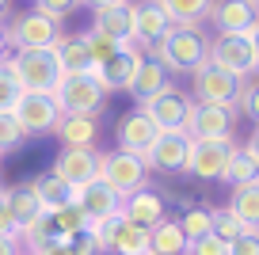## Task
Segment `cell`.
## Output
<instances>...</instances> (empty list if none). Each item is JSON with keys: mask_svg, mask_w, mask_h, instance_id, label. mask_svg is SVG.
Returning a JSON list of instances; mask_svg holds the SVG:
<instances>
[{"mask_svg": "<svg viewBox=\"0 0 259 255\" xmlns=\"http://www.w3.org/2000/svg\"><path fill=\"white\" fill-rule=\"evenodd\" d=\"M73 202L84 209V217H88V221H99V217H111V214H118V209H122V198L103 183V179H92V183L76 187V191H73Z\"/></svg>", "mask_w": 259, "mask_h": 255, "instance_id": "44dd1931", "label": "cell"}, {"mask_svg": "<svg viewBox=\"0 0 259 255\" xmlns=\"http://www.w3.org/2000/svg\"><path fill=\"white\" fill-rule=\"evenodd\" d=\"M8 8H12V0H0V23H4V16H8Z\"/></svg>", "mask_w": 259, "mask_h": 255, "instance_id": "681fc988", "label": "cell"}, {"mask_svg": "<svg viewBox=\"0 0 259 255\" xmlns=\"http://www.w3.org/2000/svg\"><path fill=\"white\" fill-rule=\"evenodd\" d=\"M0 191H4V183H0Z\"/></svg>", "mask_w": 259, "mask_h": 255, "instance_id": "816d5d0a", "label": "cell"}, {"mask_svg": "<svg viewBox=\"0 0 259 255\" xmlns=\"http://www.w3.org/2000/svg\"><path fill=\"white\" fill-rule=\"evenodd\" d=\"M8 54H12V46H8V38H4V23H0V65L8 61Z\"/></svg>", "mask_w": 259, "mask_h": 255, "instance_id": "7dc6e473", "label": "cell"}, {"mask_svg": "<svg viewBox=\"0 0 259 255\" xmlns=\"http://www.w3.org/2000/svg\"><path fill=\"white\" fill-rule=\"evenodd\" d=\"M206 23L213 27V34H244L248 38L259 27V12L248 0H213L206 12Z\"/></svg>", "mask_w": 259, "mask_h": 255, "instance_id": "4fadbf2b", "label": "cell"}, {"mask_svg": "<svg viewBox=\"0 0 259 255\" xmlns=\"http://www.w3.org/2000/svg\"><path fill=\"white\" fill-rule=\"evenodd\" d=\"M76 8H80V0H34V12H42V16H50V19H65Z\"/></svg>", "mask_w": 259, "mask_h": 255, "instance_id": "74e56055", "label": "cell"}, {"mask_svg": "<svg viewBox=\"0 0 259 255\" xmlns=\"http://www.w3.org/2000/svg\"><path fill=\"white\" fill-rule=\"evenodd\" d=\"M111 4H122V0H80V8H88L92 16H96V12H103V8H111Z\"/></svg>", "mask_w": 259, "mask_h": 255, "instance_id": "ee69618b", "label": "cell"}, {"mask_svg": "<svg viewBox=\"0 0 259 255\" xmlns=\"http://www.w3.org/2000/svg\"><path fill=\"white\" fill-rule=\"evenodd\" d=\"M248 38H251V50H255V61H259V27H255V31L248 34Z\"/></svg>", "mask_w": 259, "mask_h": 255, "instance_id": "c3c4849f", "label": "cell"}, {"mask_svg": "<svg viewBox=\"0 0 259 255\" xmlns=\"http://www.w3.org/2000/svg\"><path fill=\"white\" fill-rule=\"evenodd\" d=\"M149 172L145 160L134 156V152H122V149H111V152H99V179L111 187L118 198H130L134 191L149 187Z\"/></svg>", "mask_w": 259, "mask_h": 255, "instance_id": "277c9868", "label": "cell"}, {"mask_svg": "<svg viewBox=\"0 0 259 255\" xmlns=\"http://www.w3.org/2000/svg\"><path fill=\"white\" fill-rule=\"evenodd\" d=\"M149 255H153V251H149Z\"/></svg>", "mask_w": 259, "mask_h": 255, "instance_id": "f5cc1de1", "label": "cell"}, {"mask_svg": "<svg viewBox=\"0 0 259 255\" xmlns=\"http://www.w3.org/2000/svg\"><path fill=\"white\" fill-rule=\"evenodd\" d=\"M171 16L164 12L160 0H134V46L153 54V46L171 31Z\"/></svg>", "mask_w": 259, "mask_h": 255, "instance_id": "5bb4252c", "label": "cell"}, {"mask_svg": "<svg viewBox=\"0 0 259 255\" xmlns=\"http://www.w3.org/2000/svg\"><path fill=\"white\" fill-rule=\"evenodd\" d=\"M8 209H12V217H16V229H23V225H31L34 217L46 214V209H42V202H38V194H34V183H31V179H27V183L8 187Z\"/></svg>", "mask_w": 259, "mask_h": 255, "instance_id": "d4e9b609", "label": "cell"}, {"mask_svg": "<svg viewBox=\"0 0 259 255\" xmlns=\"http://www.w3.org/2000/svg\"><path fill=\"white\" fill-rule=\"evenodd\" d=\"M248 4H251V8H255V12H259V0H248Z\"/></svg>", "mask_w": 259, "mask_h": 255, "instance_id": "f907efd6", "label": "cell"}, {"mask_svg": "<svg viewBox=\"0 0 259 255\" xmlns=\"http://www.w3.org/2000/svg\"><path fill=\"white\" fill-rule=\"evenodd\" d=\"M164 194L156 191V187H141V191H134L130 198H122V217L134 225H141V229H153V225H160L164 217Z\"/></svg>", "mask_w": 259, "mask_h": 255, "instance_id": "ffe728a7", "label": "cell"}, {"mask_svg": "<svg viewBox=\"0 0 259 255\" xmlns=\"http://www.w3.org/2000/svg\"><path fill=\"white\" fill-rule=\"evenodd\" d=\"M54 137L61 141V149H99V118L92 114H61Z\"/></svg>", "mask_w": 259, "mask_h": 255, "instance_id": "7402d4cb", "label": "cell"}, {"mask_svg": "<svg viewBox=\"0 0 259 255\" xmlns=\"http://www.w3.org/2000/svg\"><path fill=\"white\" fill-rule=\"evenodd\" d=\"M54 103L61 114H92V118H99V111L107 103V88L99 84L96 69L80 72V76H61V84L54 88Z\"/></svg>", "mask_w": 259, "mask_h": 255, "instance_id": "3957f363", "label": "cell"}, {"mask_svg": "<svg viewBox=\"0 0 259 255\" xmlns=\"http://www.w3.org/2000/svg\"><path fill=\"white\" fill-rule=\"evenodd\" d=\"M153 255H187V247H191V240H187V232L179 229V221H171V217H164L160 225H153Z\"/></svg>", "mask_w": 259, "mask_h": 255, "instance_id": "4316f807", "label": "cell"}, {"mask_svg": "<svg viewBox=\"0 0 259 255\" xmlns=\"http://www.w3.org/2000/svg\"><path fill=\"white\" fill-rule=\"evenodd\" d=\"M156 137H160V130H156L153 122L138 111V107H134V111H126L118 122H114V149H122V152L145 156L149 145H153Z\"/></svg>", "mask_w": 259, "mask_h": 255, "instance_id": "e0dca14e", "label": "cell"}, {"mask_svg": "<svg viewBox=\"0 0 259 255\" xmlns=\"http://www.w3.org/2000/svg\"><path fill=\"white\" fill-rule=\"evenodd\" d=\"M69 244H73V255H99V247H96V240L88 236V229H84V232H76V236L69 240Z\"/></svg>", "mask_w": 259, "mask_h": 255, "instance_id": "7bdbcfd3", "label": "cell"}, {"mask_svg": "<svg viewBox=\"0 0 259 255\" xmlns=\"http://www.w3.org/2000/svg\"><path fill=\"white\" fill-rule=\"evenodd\" d=\"M236 111L244 114V118H251L259 126V76L244 80V88H240V99H236Z\"/></svg>", "mask_w": 259, "mask_h": 255, "instance_id": "e575fe53", "label": "cell"}, {"mask_svg": "<svg viewBox=\"0 0 259 255\" xmlns=\"http://www.w3.org/2000/svg\"><path fill=\"white\" fill-rule=\"evenodd\" d=\"M179 229L187 232V240H202L213 232V214L206 206H191L183 217H179Z\"/></svg>", "mask_w": 259, "mask_h": 255, "instance_id": "1f68e13d", "label": "cell"}, {"mask_svg": "<svg viewBox=\"0 0 259 255\" xmlns=\"http://www.w3.org/2000/svg\"><path fill=\"white\" fill-rule=\"evenodd\" d=\"M50 221H54V232H57L61 240H73L76 232L88 229V217H84V209L76 206V202H69V206L54 209V214H50Z\"/></svg>", "mask_w": 259, "mask_h": 255, "instance_id": "4dcf8cb0", "label": "cell"}, {"mask_svg": "<svg viewBox=\"0 0 259 255\" xmlns=\"http://www.w3.org/2000/svg\"><path fill=\"white\" fill-rule=\"evenodd\" d=\"M61 19H50L42 16V12H19V16H12L8 23H4V38H8L12 50H50L57 42V34H61Z\"/></svg>", "mask_w": 259, "mask_h": 255, "instance_id": "5b68a950", "label": "cell"}, {"mask_svg": "<svg viewBox=\"0 0 259 255\" xmlns=\"http://www.w3.org/2000/svg\"><path fill=\"white\" fill-rule=\"evenodd\" d=\"M50 172H54L65 187L76 191V187L99 179V149H61L54 156V164H50Z\"/></svg>", "mask_w": 259, "mask_h": 255, "instance_id": "9a60e30c", "label": "cell"}, {"mask_svg": "<svg viewBox=\"0 0 259 255\" xmlns=\"http://www.w3.org/2000/svg\"><path fill=\"white\" fill-rule=\"evenodd\" d=\"M210 214H213V236H221L225 244L236 240V236H244V232H251V229L240 225V217H236L229 206H218V209H210Z\"/></svg>", "mask_w": 259, "mask_h": 255, "instance_id": "836d02e7", "label": "cell"}, {"mask_svg": "<svg viewBox=\"0 0 259 255\" xmlns=\"http://www.w3.org/2000/svg\"><path fill=\"white\" fill-rule=\"evenodd\" d=\"M50 54H54L61 76H80V72H92V69H96V65H92L88 46H84V34L61 31V34H57V42L50 46Z\"/></svg>", "mask_w": 259, "mask_h": 255, "instance_id": "d6986e66", "label": "cell"}, {"mask_svg": "<svg viewBox=\"0 0 259 255\" xmlns=\"http://www.w3.org/2000/svg\"><path fill=\"white\" fill-rule=\"evenodd\" d=\"M225 179L229 187H240V183H255L259 179V164L251 160V152L244 149V145H236L233 149V156H229V164H225Z\"/></svg>", "mask_w": 259, "mask_h": 255, "instance_id": "f546056e", "label": "cell"}, {"mask_svg": "<svg viewBox=\"0 0 259 255\" xmlns=\"http://www.w3.org/2000/svg\"><path fill=\"white\" fill-rule=\"evenodd\" d=\"M149 251H153V232L118 217V225L111 229V240H107V255H149Z\"/></svg>", "mask_w": 259, "mask_h": 255, "instance_id": "603a6c76", "label": "cell"}, {"mask_svg": "<svg viewBox=\"0 0 259 255\" xmlns=\"http://www.w3.org/2000/svg\"><path fill=\"white\" fill-rule=\"evenodd\" d=\"M84 46H88V54H92V65H103L107 57H111L114 50H118V46H114L111 38H107V34L92 31V27H88V31H84Z\"/></svg>", "mask_w": 259, "mask_h": 255, "instance_id": "8d00e7d4", "label": "cell"}, {"mask_svg": "<svg viewBox=\"0 0 259 255\" xmlns=\"http://www.w3.org/2000/svg\"><path fill=\"white\" fill-rule=\"evenodd\" d=\"M4 65L12 69V76L19 80L23 92L54 96V88L61 84V69H57V61H54L50 50H12Z\"/></svg>", "mask_w": 259, "mask_h": 255, "instance_id": "7a4b0ae2", "label": "cell"}, {"mask_svg": "<svg viewBox=\"0 0 259 255\" xmlns=\"http://www.w3.org/2000/svg\"><path fill=\"white\" fill-rule=\"evenodd\" d=\"M31 183H34V194H38V202H42L46 214H54V209H61V206L73 202V187H65L54 172H42V176L31 179Z\"/></svg>", "mask_w": 259, "mask_h": 255, "instance_id": "83f0119b", "label": "cell"}, {"mask_svg": "<svg viewBox=\"0 0 259 255\" xmlns=\"http://www.w3.org/2000/svg\"><path fill=\"white\" fill-rule=\"evenodd\" d=\"M236 149V134L229 137H210V141H194L191 156H187V172L194 179H221L225 176V164Z\"/></svg>", "mask_w": 259, "mask_h": 255, "instance_id": "7c38bea8", "label": "cell"}, {"mask_svg": "<svg viewBox=\"0 0 259 255\" xmlns=\"http://www.w3.org/2000/svg\"><path fill=\"white\" fill-rule=\"evenodd\" d=\"M141 54L145 50L141 46H118L111 57H107L103 65H96V76H99V84L107 88V96L111 92H130V84H134V72H138V61H141Z\"/></svg>", "mask_w": 259, "mask_h": 255, "instance_id": "2e32d148", "label": "cell"}, {"mask_svg": "<svg viewBox=\"0 0 259 255\" xmlns=\"http://www.w3.org/2000/svg\"><path fill=\"white\" fill-rule=\"evenodd\" d=\"M19 96H23V88H19V80L12 76L8 65H0V114L12 111V107L19 103Z\"/></svg>", "mask_w": 259, "mask_h": 255, "instance_id": "d590c367", "label": "cell"}, {"mask_svg": "<svg viewBox=\"0 0 259 255\" xmlns=\"http://www.w3.org/2000/svg\"><path fill=\"white\" fill-rule=\"evenodd\" d=\"M236 107H218V103H194L187 114L183 134L191 141H210V137H229L236 130Z\"/></svg>", "mask_w": 259, "mask_h": 255, "instance_id": "8fae6325", "label": "cell"}, {"mask_svg": "<svg viewBox=\"0 0 259 255\" xmlns=\"http://www.w3.org/2000/svg\"><path fill=\"white\" fill-rule=\"evenodd\" d=\"M153 57L171 72V76H191L210 61V34L206 27H171L153 46Z\"/></svg>", "mask_w": 259, "mask_h": 255, "instance_id": "6da1fadb", "label": "cell"}, {"mask_svg": "<svg viewBox=\"0 0 259 255\" xmlns=\"http://www.w3.org/2000/svg\"><path fill=\"white\" fill-rule=\"evenodd\" d=\"M176 27H206V12L213 0H160Z\"/></svg>", "mask_w": 259, "mask_h": 255, "instance_id": "f1b7e54d", "label": "cell"}, {"mask_svg": "<svg viewBox=\"0 0 259 255\" xmlns=\"http://www.w3.org/2000/svg\"><path fill=\"white\" fill-rule=\"evenodd\" d=\"M225 255H259V232H244V236L229 240Z\"/></svg>", "mask_w": 259, "mask_h": 255, "instance_id": "60d3db41", "label": "cell"}, {"mask_svg": "<svg viewBox=\"0 0 259 255\" xmlns=\"http://www.w3.org/2000/svg\"><path fill=\"white\" fill-rule=\"evenodd\" d=\"M191 145H194V141L183 134V130H171V134H160V137H156L141 160H145V167H149V172H156V176H179V172H187Z\"/></svg>", "mask_w": 259, "mask_h": 255, "instance_id": "30bf717a", "label": "cell"}, {"mask_svg": "<svg viewBox=\"0 0 259 255\" xmlns=\"http://www.w3.org/2000/svg\"><path fill=\"white\" fill-rule=\"evenodd\" d=\"M229 209L240 217L244 229L259 232V179H255V183L233 187V194H229Z\"/></svg>", "mask_w": 259, "mask_h": 255, "instance_id": "484cf974", "label": "cell"}, {"mask_svg": "<svg viewBox=\"0 0 259 255\" xmlns=\"http://www.w3.org/2000/svg\"><path fill=\"white\" fill-rule=\"evenodd\" d=\"M92 31L107 34L114 46H130L134 42V0H122V4H111V8L96 12L92 16Z\"/></svg>", "mask_w": 259, "mask_h": 255, "instance_id": "ac0fdd59", "label": "cell"}, {"mask_svg": "<svg viewBox=\"0 0 259 255\" xmlns=\"http://www.w3.org/2000/svg\"><path fill=\"white\" fill-rule=\"evenodd\" d=\"M27 255H73V244L57 236V240H46L42 247H34V251H27Z\"/></svg>", "mask_w": 259, "mask_h": 255, "instance_id": "b9f144b4", "label": "cell"}, {"mask_svg": "<svg viewBox=\"0 0 259 255\" xmlns=\"http://www.w3.org/2000/svg\"><path fill=\"white\" fill-rule=\"evenodd\" d=\"M0 255H23L16 240H0Z\"/></svg>", "mask_w": 259, "mask_h": 255, "instance_id": "bcb514c9", "label": "cell"}, {"mask_svg": "<svg viewBox=\"0 0 259 255\" xmlns=\"http://www.w3.org/2000/svg\"><path fill=\"white\" fill-rule=\"evenodd\" d=\"M0 240H16V244H19L16 217H12V209H8V187L0 191Z\"/></svg>", "mask_w": 259, "mask_h": 255, "instance_id": "f35d334b", "label": "cell"}, {"mask_svg": "<svg viewBox=\"0 0 259 255\" xmlns=\"http://www.w3.org/2000/svg\"><path fill=\"white\" fill-rule=\"evenodd\" d=\"M164 88H171V72L164 69L153 54H141L138 72H134V84H130V96L141 103V99H153L156 92H164Z\"/></svg>", "mask_w": 259, "mask_h": 255, "instance_id": "cb8c5ba5", "label": "cell"}, {"mask_svg": "<svg viewBox=\"0 0 259 255\" xmlns=\"http://www.w3.org/2000/svg\"><path fill=\"white\" fill-rule=\"evenodd\" d=\"M210 61L218 65V69L240 76V80L259 76L255 50H251V38H244V34H213L210 38Z\"/></svg>", "mask_w": 259, "mask_h": 255, "instance_id": "ba28073f", "label": "cell"}, {"mask_svg": "<svg viewBox=\"0 0 259 255\" xmlns=\"http://www.w3.org/2000/svg\"><path fill=\"white\" fill-rule=\"evenodd\" d=\"M229 251V244L221 236H202V240H191V247H187V255H225Z\"/></svg>", "mask_w": 259, "mask_h": 255, "instance_id": "ab89813d", "label": "cell"}, {"mask_svg": "<svg viewBox=\"0 0 259 255\" xmlns=\"http://www.w3.org/2000/svg\"><path fill=\"white\" fill-rule=\"evenodd\" d=\"M23 145H27L23 126L16 122V114H12V111H4V114H0V160L8 156V152L23 149Z\"/></svg>", "mask_w": 259, "mask_h": 255, "instance_id": "d6a6232c", "label": "cell"}, {"mask_svg": "<svg viewBox=\"0 0 259 255\" xmlns=\"http://www.w3.org/2000/svg\"><path fill=\"white\" fill-rule=\"evenodd\" d=\"M12 114H16V122L23 126L27 137H46L61 122V111H57L54 96H42V92H23L19 103L12 107Z\"/></svg>", "mask_w": 259, "mask_h": 255, "instance_id": "9c48e42d", "label": "cell"}, {"mask_svg": "<svg viewBox=\"0 0 259 255\" xmlns=\"http://www.w3.org/2000/svg\"><path fill=\"white\" fill-rule=\"evenodd\" d=\"M244 149H248V152H251V160L259 164V126H251V134H248V145H244Z\"/></svg>", "mask_w": 259, "mask_h": 255, "instance_id": "f6af8a7d", "label": "cell"}, {"mask_svg": "<svg viewBox=\"0 0 259 255\" xmlns=\"http://www.w3.org/2000/svg\"><path fill=\"white\" fill-rule=\"evenodd\" d=\"M244 80L233 72L218 69L213 61H206L202 69L191 72V99L194 103H218V107H236Z\"/></svg>", "mask_w": 259, "mask_h": 255, "instance_id": "8992f818", "label": "cell"}, {"mask_svg": "<svg viewBox=\"0 0 259 255\" xmlns=\"http://www.w3.org/2000/svg\"><path fill=\"white\" fill-rule=\"evenodd\" d=\"M191 107H194V99L187 96L183 88H164V92H156L153 99H141L138 103V111L145 114L149 122H153L160 134H171V130H183L187 126V114H191Z\"/></svg>", "mask_w": 259, "mask_h": 255, "instance_id": "52a82bcc", "label": "cell"}]
</instances>
